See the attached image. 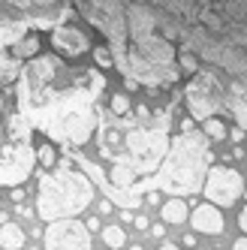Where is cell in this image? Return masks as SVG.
<instances>
[{
	"label": "cell",
	"mask_w": 247,
	"mask_h": 250,
	"mask_svg": "<svg viewBox=\"0 0 247 250\" xmlns=\"http://www.w3.org/2000/svg\"><path fill=\"white\" fill-rule=\"evenodd\" d=\"M154 30H157V15H154L151 6H145V3L127 6V33H130V40L148 37Z\"/></svg>",
	"instance_id": "obj_12"
},
{
	"label": "cell",
	"mask_w": 247,
	"mask_h": 250,
	"mask_svg": "<svg viewBox=\"0 0 247 250\" xmlns=\"http://www.w3.org/2000/svg\"><path fill=\"white\" fill-rule=\"evenodd\" d=\"M9 199H12V202H21V199H24V190H21V187H15V190L9 193Z\"/></svg>",
	"instance_id": "obj_27"
},
{
	"label": "cell",
	"mask_w": 247,
	"mask_h": 250,
	"mask_svg": "<svg viewBox=\"0 0 247 250\" xmlns=\"http://www.w3.org/2000/svg\"><path fill=\"white\" fill-rule=\"evenodd\" d=\"M190 223L196 232H202V235H220L223 232V214L217 205H211V202H202L190 211Z\"/></svg>",
	"instance_id": "obj_11"
},
{
	"label": "cell",
	"mask_w": 247,
	"mask_h": 250,
	"mask_svg": "<svg viewBox=\"0 0 247 250\" xmlns=\"http://www.w3.org/2000/svg\"><path fill=\"white\" fill-rule=\"evenodd\" d=\"M163 220L166 223H175V226H181L187 217H190V211H187V202H181V196H172L169 202H163Z\"/></svg>",
	"instance_id": "obj_17"
},
{
	"label": "cell",
	"mask_w": 247,
	"mask_h": 250,
	"mask_svg": "<svg viewBox=\"0 0 247 250\" xmlns=\"http://www.w3.org/2000/svg\"><path fill=\"white\" fill-rule=\"evenodd\" d=\"M33 6H40V9H48V6H58V0H30Z\"/></svg>",
	"instance_id": "obj_26"
},
{
	"label": "cell",
	"mask_w": 247,
	"mask_h": 250,
	"mask_svg": "<svg viewBox=\"0 0 247 250\" xmlns=\"http://www.w3.org/2000/svg\"><path fill=\"white\" fill-rule=\"evenodd\" d=\"M211 169V148L205 133H181L169 142V154L163 160V169L157 172V187H163L175 196H190L202 190Z\"/></svg>",
	"instance_id": "obj_1"
},
{
	"label": "cell",
	"mask_w": 247,
	"mask_h": 250,
	"mask_svg": "<svg viewBox=\"0 0 247 250\" xmlns=\"http://www.w3.org/2000/svg\"><path fill=\"white\" fill-rule=\"evenodd\" d=\"M223 15V21L241 27L247 21V0H223V9H217Z\"/></svg>",
	"instance_id": "obj_16"
},
{
	"label": "cell",
	"mask_w": 247,
	"mask_h": 250,
	"mask_svg": "<svg viewBox=\"0 0 247 250\" xmlns=\"http://www.w3.org/2000/svg\"><path fill=\"white\" fill-rule=\"evenodd\" d=\"M51 45H55V51L61 58L73 61L79 55H84L87 51V33L76 24H58L55 30H51Z\"/></svg>",
	"instance_id": "obj_10"
},
{
	"label": "cell",
	"mask_w": 247,
	"mask_h": 250,
	"mask_svg": "<svg viewBox=\"0 0 247 250\" xmlns=\"http://www.w3.org/2000/svg\"><path fill=\"white\" fill-rule=\"evenodd\" d=\"M181 69H187V73H199V61H196V55H193L190 48H184V55H181Z\"/></svg>",
	"instance_id": "obj_25"
},
{
	"label": "cell",
	"mask_w": 247,
	"mask_h": 250,
	"mask_svg": "<svg viewBox=\"0 0 247 250\" xmlns=\"http://www.w3.org/2000/svg\"><path fill=\"white\" fill-rule=\"evenodd\" d=\"M130 250H142V247H139V244H133V247H130Z\"/></svg>",
	"instance_id": "obj_34"
},
{
	"label": "cell",
	"mask_w": 247,
	"mask_h": 250,
	"mask_svg": "<svg viewBox=\"0 0 247 250\" xmlns=\"http://www.w3.org/2000/svg\"><path fill=\"white\" fill-rule=\"evenodd\" d=\"M94 61H97V66H105V69H109V66L115 63V51L105 48V45H97V48H94Z\"/></svg>",
	"instance_id": "obj_23"
},
{
	"label": "cell",
	"mask_w": 247,
	"mask_h": 250,
	"mask_svg": "<svg viewBox=\"0 0 247 250\" xmlns=\"http://www.w3.org/2000/svg\"><path fill=\"white\" fill-rule=\"evenodd\" d=\"M37 160H40V163L42 166H55L58 163V151H55V145H48V142H42V145H40V151H37Z\"/></svg>",
	"instance_id": "obj_22"
},
{
	"label": "cell",
	"mask_w": 247,
	"mask_h": 250,
	"mask_svg": "<svg viewBox=\"0 0 247 250\" xmlns=\"http://www.w3.org/2000/svg\"><path fill=\"white\" fill-rule=\"evenodd\" d=\"M238 226L247 232V205H244V208H241V214H238Z\"/></svg>",
	"instance_id": "obj_29"
},
{
	"label": "cell",
	"mask_w": 247,
	"mask_h": 250,
	"mask_svg": "<svg viewBox=\"0 0 247 250\" xmlns=\"http://www.w3.org/2000/svg\"><path fill=\"white\" fill-rule=\"evenodd\" d=\"M130 48L139 58H145L148 63H154V66H175V42L163 40L157 30L148 33V37L130 40Z\"/></svg>",
	"instance_id": "obj_9"
},
{
	"label": "cell",
	"mask_w": 247,
	"mask_h": 250,
	"mask_svg": "<svg viewBox=\"0 0 247 250\" xmlns=\"http://www.w3.org/2000/svg\"><path fill=\"white\" fill-rule=\"evenodd\" d=\"M226 103V87L217 84V79L211 73H196L193 82L187 84V109L193 118L208 121L214 118V112Z\"/></svg>",
	"instance_id": "obj_4"
},
{
	"label": "cell",
	"mask_w": 247,
	"mask_h": 250,
	"mask_svg": "<svg viewBox=\"0 0 247 250\" xmlns=\"http://www.w3.org/2000/svg\"><path fill=\"white\" fill-rule=\"evenodd\" d=\"M160 250H178V244H163Z\"/></svg>",
	"instance_id": "obj_33"
},
{
	"label": "cell",
	"mask_w": 247,
	"mask_h": 250,
	"mask_svg": "<svg viewBox=\"0 0 247 250\" xmlns=\"http://www.w3.org/2000/svg\"><path fill=\"white\" fill-rule=\"evenodd\" d=\"M244 193V178L232 166H211L205 178V199L211 205H232Z\"/></svg>",
	"instance_id": "obj_6"
},
{
	"label": "cell",
	"mask_w": 247,
	"mask_h": 250,
	"mask_svg": "<svg viewBox=\"0 0 247 250\" xmlns=\"http://www.w3.org/2000/svg\"><path fill=\"white\" fill-rule=\"evenodd\" d=\"M202 133H205L208 139L220 142V139H226V124H223L220 118H208V121H202Z\"/></svg>",
	"instance_id": "obj_20"
},
{
	"label": "cell",
	"mask_w": 247,
	"mask_h": 250,
	"mask_svg": "<svg viewBox=\"0 0 247 250\" xmlns=\"http://www.w3.org/2000/svg\"><path fill=\"white\" fill-rule=\"evenodd\" d=\"M21 37H24V24H19V21H3V19H0V58H3L6 48H12Z\"/></svg>",
	"instance_id": "obj_14"
},
{
	"label": "cell",
	"mask_w": 247,
	"mask_h": 250,
	"mask_svg": "<svg viewBox=\"0 0 247 250\" xmlns=\"http://www.w3.org/2000/svg\"><path fill=\"white\" fill-rule=\"evenodd\" d=\"M232 250H247V238H241V241H235V247Z\"/></svg>",
	"instance_id": "obj_32"
},
{
	"label": "cell",
	"mask_w": 247,
	"mask_h": 250,
	"mask_svg": "<svg viewBox=\"0 0 247 250\" xmlns=\"http://www.w3.org/2000/svg\"><path fill=\"white\" fill-rule=\"evenodd\" d=\"M124 142V154L115 160V163L130 166L136 175H154L163 166V160L169 154V136L166 130H124L121 133Z\"/></svg>",
	"instance_id": "obj_3"
},
{
	"label": "cell",
	"mask_w": 247,
	"mask_h": 250,
	"mask_svg": "<svg viewBox=\"0 0 247 250\" xmlns=\"http://www.w3.org/2000/svg\"><path fill=\"white\" fill-rule=\"evenodd\" d=\"M79 3H82V0H79Z\"/></svg>",
	"instance_id": "obj_35"
},
{
	"label": "cell",
	"mask_w": 247,
	"mask_h": 250,
	"mask_svg": "<svg viewBox=\"0 0 247 250\" xmlns=\"http://www.w3.org/2000/svg\"><path fill=\"white\" fill-rule=\"evenodd\" d=\"M9 3L15 6V9H30L33 3H30V0H9Z\"/></svg>",
	"instance_id": "obj_28"
},
{
	"label": "cell",
	"mask_w": 247,
	"mask_h": 250,
	"mask_svg": "<svg viewBox=\"0 0 247 250\" xmlns=\"http://www.w3.org/2000/svg\"><path fill=\"white\" fill-rule=\"evenodd\" d=\"M109 178H112V184H115V187H130V184L136 181V172H133L130 166H124V163H115Z\"/></svg>",
	"instance_id": "obj_18"
},
{
	"label": "cell",
	"mask_w": 247,
	"mask_h": 250,
	"mask_svg": "<svg viewBox=\"0 0 247 250\" xmlns=\"http://www.w3.org/2000/svg\"><path fill=\"white\" fill-rule=\"evenodd\" d=\"M37 51H40V37H37V33H24V37L9 48V58L27 61V58H37Z\"/></svg>",
	"instance_id": "obj_15"
},
{
	"label": "cell",
	"mask_w": 247,
	"mask_h": 250,
	"mask_svg": "<svg viewBox=\"0 0 247 250\" xmlns=\"http://www.w3.org/2000/svg\"><path fill=\"white\" fill-rule=\"evenodd\" d=\"M37 163V154L27 142H9L0 151V187H19Z\"/></svg>",
	"instance_id": "obj_7"
},
{
	"label": "cell",
	"mask_w": 247,
	"mask_h": 250,
	"mask_svg": "<svg viewBox=\"0 0 247 250\" xmlns=\"http://www.w3.org/2000/svg\"><path fill=\"white\" fill-rule=\"evenodd\" d=\"M94 202V184L84 172L76 169H58L40 178L37 193V214L42 220H63L76 217Z\"/></svg>",
	"instance_id": "obj_2"
},
{
	"label": "cell",
	"mask_w": 247,
	"mask_h": 250,
	"mask_svg": "<svg viewBox=\"0 0 247 250\" xmlns=\"http://www.w3.org/2000/svg\"><path fill=\"white\" fill-rule=\"evenodd\" d=\"M55 76H58V61L55 58H33L21 69V91H24V97L27 94H33V97L45 94V87L55 82Z\"/></svg>",
	"instance_id": "obj_8"
},
{
	"label": "cell",
	"mask_w": 247,
	"mask_h": 250,
	"mask_svg": "<svg viewBox=\"0 0 247 250\" xmlns=\"http://www.w3.org/2000/svg\"><path fill=\"white\" fill-rule=\"evenodd\" d=\"M232 139H235V142H241V139H244V130H241V127H235V130H232Z\"/></svg>",
	"instance_id": "obj_31"
},
{
	"label": "cell",
	"mask_w": 247,
	"mask_h": 250,
	"mask_svg": "<svg viewBox=\"0 0 247 250\" xmlns=\"http://www.w3.org/2000/svg\"><path fill=\"white\" fill-rule=\"evenodd\" d=\"M45 250H94L91 229L76 217H63V220H51L45 226Z\"/></svg>",
	"instance_id": "obj_5"
},
{
	"label": "cell",
	"mask_w": 247,
	"mask_h": 250,
	"mask_svg": "<svg viewBox=\"0 0 247 250\" xmlns=\"http://www.w3.org/2000/svg\"><path fill=\"white\" fill-rule=\"evenodd\" d=\"M112 112H115V115H130L133 105H130V100L124 97V94H115V97H112Z\"/></svg>",
	"instance_id": "obj_24"
},
{
	"label": "cell",
	"mask_w": 247,
	"mask_h": 250,
	"mask_svg": "<svg viewBox=\"0 0 247 250\" xmlns=\"http://www.w3.org/2000/svg\"><path fill=\"white\" fill-rule=\"evenodd\" d=\"M103 238H105V244H109V247L121 250L124 244H127V232H124L121 226H103Z\"/></svg>",
	"instance_id": "obj_19"
},
{
	"label": "cell",
	"mask_w": 247,
	"mask_h": 250,
	"mask_svg": "<svg viewBox=\"0 0 247 250\" xmlns=\"http://www.w3.org/2000/svg\"><path fill=\"white\" fill-rule=\"evenodd\" d=\"M84 226H87V229H91V232H97V229H100V220H97V217H94V220H87V223H84Z\"/></svg>",
	"instance_id": "obj_30"
},
{
	"label": "cell",
	"mask_w": 247,
	"mask_h": 250,
	"mask_svg": "<svg viewBox=\"0 0 247 250\" xmlns=\"http://www.w3.org/2000/svg\"><path fill=\"white\" fill-rule=\"evenodd\" d=\"M226 103H229V112L238 118V127L247 130V100H238V97H229L226 94Z\"/></svg>",
	"instance_id": "obj_21"
},
{
	"label": "cell",
	"mask_w": 247,
	"mask_h": 250,
	"mask_svg": "<svg viewBox=\"0 0 247 250\" xmlns=\"http://www.w3.org/2000/svg\"><path fill=\"white\" fill-rule=\"evenodd\" d=\"M24 241H27V235H24V229L19 223H3L0 226V247L3 250H21Z\"/></svg>",
	"instance_id": "obj_13"
}]
</instances>
